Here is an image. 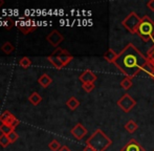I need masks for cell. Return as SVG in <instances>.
Returning <instances> with one entry per match:
<instances>
[{"mask_svg":"<svg viewBox=\"0 0 154 151\" xmlns=\"http://www.w3.org/2000/svg\"><path fill=\"white\" fill-rule=\"evenodd\" d=\"M87 132H88L87 129H86L85 127H84V125L81 124V123L75 124L70 130V133L72 134V137H75V139H77L78 141H81V140L87 134Z\"/></svg>","mask_w":154,"mask_h":151,"instance_id":"obj_9","label":"cell"},{"mask_svg":"<svg viewBox=\"0 0 154 151\" xmlns=\"http://www.w3.org/2000/svg\"><path fill=\"white\" fill-rule=\"evenodd\" d=\"M19 65L23 68H29L32 65V60L29 57H22L19 60Z\"/></svg>","mask_w":154,"mask_h":151,"instance_id":"obj_21","label":"cell"},{"mask_svg":"<svg viewBox=\"0 0 154 151\" xmlns=\"http://www.w3.org/2000/svg\"><path fill=\"white\" fill-rule=\"evenodd\" d=\"M46 40L48 41L49 44H51V46L57 48V47H59V45L63 42L64 37H63V35L59 31L54 29V31H51V33L46 36Z\"/></svg>","mask_w":154,"mask_h":151,"instance_id":"obj_8","label":"cell"},{"mask_svg":"<svg viewBox=\"0 0 154 151\" xmlns=\"http://www.w3.org/2000/svg\"><path fill=\"white\" fill-rule=\"evenodd\" d=\"M121 151H146V149L135 139H131L121 149Z\"/></svg>","mask_w":154,"mask_h":151,"instance_id":"obj_11","label":"cell"},{"mask_svg":"<svg viewBox=\"0 0 154 151\" xmlns=\"http://www.w3.org/2000/svg\"><path fill=\"white\" fill-rule=\"evenodd\" d=\"M61 147H62L61 143H60L59 141H57V140H53V141L48 144V148L51 151H59Z\"/></svg>","mask_w":154,"mask_h":151,"instance_id":"obj_23","label":"cell"},{"mask_svg":"<svg viewBox=\"0 0 154 151\" xmlns=\"http://www.w3.org/2000/svg\"><path fill=\"white\" fill-rule=\"evenodd\" d=\"M0 122H1V124L11 126L14 129L20 124V121H19L14 114L11 113V111H8V110L3 111V112L0 114Z\"/></svg>","mask_w":154,"mask_h":151,"instance_id":"obj_7","label":"cell"},{"mask_svg":"<svg viewBox=\"0 0 154 151\" xmlns=\"http://www.w3.org/2000/svg\"><path fill=\"white\" fill-rule=\"evenodd\" d=\"M66 106L68 107L70 110H75V109L80 106V101L78 100L75 97H70V98L66 101Z\"/></svg>","mask_w":154,"mask_h":151,"instance_id":"obj_14","label":"cell"},{"mask_svg":"<svg viewBox=\"0 0 154 151\" xmlns=\"http://www.w3.org/2000/svg\"><path fill=\"white\" fill-rule=\"evenodd\" d=\"M15 129L14 128H12L11 126H8V125H3V124H1L0 125V132L2 133V134H10L12 131H14Z\"/></svg>","mask_w":154,"mask_h":151,"instance_id":"obj_25","label":"cell"},{"mask_svg":"<svg viewBox=\"0 0 154 151\" xmlns=\"http://www.w3.org/2000/svg\"><path fill=\"white\" fill-rule=\"evenodd\" d=\"M83 151H94L92 149L91 147H90V146H88V145H86L85 147H84V149H83Z\"/></svg>","mask_w":154,"mask_h":151,"instance_id":"obj_31","label":"cell"},{"mask_svg":"<svg viewBox=\"0 0 154 151\" xmlns=\"http://www.w3.org/2000/svg\"><path fill=\"white\" fill-rule=\"evenodd\" d=\"M3 4H4V1H3V0H0V8H1V6L3 5Z\"/></svg>","mask_w":154,"mask_h":151,"instance_id":"obj_33","label":"cell"},{"mask_svg":"<svg viewBox=\"0 0 154 151\" xmlns=\"http://www.w3.org/2000/svg\"><path fill=\"white\" fill-rule=\"evenodd\" d=\"M111 144V139L102 129H97L86 141V145L90 146L94 151H106Z\"/></svg>","mask_w":154,"mask_h":151,"instance_id":"obj_2","label":"cell"},{"mask_svg":"<svg viewBox=\"0 0 154 151\" xmlns=\"http://www.w3.org/2000/svg\"><path fill=\"white\" fill-rule=\"evenodd\" d=\"M147 8L151 11V12H154V0H150V1L147 2Z\"/></svg>","mask_w":154,"mask_h":151,"instance_id":"obj_29","label":"cell"},{"mask_svg":"<svg viewBox=\"0 0 154 151\" xmlns=\"http://www.w3.org/2000/svg\"><path fill=\"white\" fill-rule=\"evenodd\" d=\"M150 77H151V79L154 81V68H153V70H152V72H151V75H150Z\"/></svg>","mask_w":154,"mask_h":151,"instance_id":"obj_32","label":"cell"},{"mask_svg":"<svg viewBox=\"0 0 154 151\" xmlns=\"http://www.w3.org/2000/svg\"><path fill=\"white\" fill-rule=\"evenodd\" d=\"M140 20H142V18L135 12H131L122 21V25L130 34L134 35V34H136V31H137V27L140 23Z\"/></svg>","mask_w":154,"mask_h":151,"instance_id":"obj_4","label":"cell"},{"mask_svg":"<svg viewBox=\"0 0 154 151\" xmlns=\"http://www.w3.org/2000/svg\"><path fill=\"white\" fill-rule=\"evenodd\" d=\"M118 56H119L118 53H116L112 48H109L105 54H104L103 57H104V59H105L107 62H109V63H114L116 58H118Z\"/></svg>","mask_w":154,"mask_h":151,"instance_id":"obj_12","label":"cell"},{"mask_svg":"<svg viewBox=\"0 0 154 151\" xmlns=\"http://www.w3.org/2000/svg\"><path fill=\"white\" fill-rule=\"evenodd\" d=\"M47 60H48V61L51 62L54 66H55V68H57L58 70L62 69V68L64 67V65H63L62 62L60 61V59L58 57H55V56L51 55V56H48V57H47Z\"/></svg>","mask_w":154,"mask_h":151,"instance_id":"obj_16","label":"cell"},{"mask_svg":"<svg viewBox=\"0 0 154 151\" xmlns=\"http://www.w3.org/2000/svg\"><path fill=\"white\" fill-rule=\"evenodd\" d=\"M116 105L120 107L124 112H130L136 105V101L129 94H125L120 100L116 102Z\"/></svg>","mask_w":154,"mask_h":151,"instance_id":"obj_5","label":"cell"},{"mask_svg":"<svg viewBox=\"0 0 154 151\" xmlns=\"http://www.w3.org/2000/svg\"><path fill=\"white\" fill-rule=\"evenodd\" d=\"M82 88L85 90L86 92H91L94 89V83H85L82 84Z\"/></svg>","mask_w":154,"mask_h":151,"instance_id":"obj_28","label":"cell"},{"mask_svg":"<svg viewBox=\"0 0 154 151\" xmlns=\"http://www.w3.org/2000/svg\"><path fill=\"white\" fill-rule=\"evenodd\" d=\"M38 83L42 86L43 88H46L53 83V79L49 77L47 74H43L40 78L38 79Z\"/></svg>","mask_w":154,"mask_h":151,"instance_id":"obj_13","label":"cell"},{"mask_svg":"<svg viewBox=\"0 0 154 151\" xmlns=\"http://www.w3.org/2000/svg\"><path fill=\"white\" fill-rule=\"evenodd\" d=\"M11 144L10 140H8V137L6 134H1L0 135V145L3 148H6L8 145Z\"/></svg>","mask_w":154,"mask_h":151,"instance_id":"obj_26","label":"cell"},{"mask_svg":"<svg viewBox=\"0 0 154 151\" xmlns=\"http://www.w3.org/2000/svg\"><path fill=\"white\" fill-rule=\"evenodd\" d=\"M97 77L92 70L90 69H86L79 76V80L82 82L83 84L85 83H94L97 81Z\"/></svg>","mask_w":154,"mask_h":151,"instance_id":"obj_10","label":"cell"},{"mask_svg":"<svg viewBox=\"0 0 154 151\" xmlns=\"http://www.w3.org/2000/svg\"><path fill=\"white\" fill-rule=\"evenodd\" d=\"M147 59L148 62L154 67V44L149 48V51H147Z\"/></svg>","mask_w":154,"mask_h":151,"instance_id":"obj_24","label":"cell"},{"mask_svg":"<svg viewBox=\"0 0 154 151\" xmlns=\"http://www.w3.org/2000/svg\"><path fill=\"white\" fill-rule=\"evenodd\" d=\"M51 56H55V57L59 58L60 61H61L62 64L64 65V67L66 65H68V64L73 60V56L71 55L67 49L61 48V47H57V48L51 53Z\"/></svg>","mask_w":154,"mask_h":151,"instance_id":"obj_6","label":"cell"},{"mask_svg":"<svg viewBox=\"0 0 154 151\" xmlns=\"http://www.w3.org/2000/svg\"><path fill=\"white\" fill-rule=\"evenodd\" d=\"M148 63L147 56H145L133 43H128L116 58L114 65L127 78L133 79Z\"/></svg>","mask_w":154,"mask_h":151,"instance_id":"obj_1","label":"cell"},{"mask_svg":"<svg viewBox=\"0 0 154 151\" xmlns=\"http://www.w3.org/2000/svg\"><path fill=\"white\" fill-rule=\"evenodd\" d=\"M136 35L138 36L143 41L148 42L153 40L154 38V21L149 16L142 17L140 23L136 31Z\"/></svg>","mask_w":154,"mask_h":151,"instance_id":"obj_3","label":"cell"},{"mask_svg":"<svg viewBox=\"0 0 154 151\" xmlns=\"http://www.w3.org/2000/svg\"><path fill=\"white\" fill-rule=\"evenodd\" d=\"M1 51H3L5 55H11V54L15 51V46L11 42L6 41V42H4L3 44L1 45Z\"/></svg>","mask_w":154,"mask_h":151,"instance_id":"obj_19","label":"cell"},{"mask_svg":"<svg viewBox=\"0 0 154 151\" xmlns=\"http://www.w3.org/2000/svg\"><path fill=\"white\" fill-rule=\"evenodd\" d=\"M125 129L129 133H133V132H135V131L138 129V125L136 124V123L134 122L133 120H129L125 124Z\"/></svg>","mask_w":154,"mask_h":151,"instance_id":"obj_18","label":"cell"},{"mask_svg":"<svg viewBox=\"0 0 154 151\" xmlns=\"http://www.w3.org/2000/svg\"><path fill=\"white\" fill-rule=\"evenodd\" d=\"M8 140H10L11 144H14L15 142H16L17 140L19 139V134L15 130L12 131V132H11L10 134H8Z\"/></svg>","mask_w":154,"mask_h":151,"instance_id":"obj_27","label":"cell"},{"mask_svg":"<svg viewBox=\"0 0 154 151\" xmlns=\"http://www.w3.org/2000/svg\"><path fill=\"white\" fill-rule=\"evenodd\" d=\"M17 26H18V29H20L24 35H27V34L32 33V32H35L37 29L36 25H32V24H29V23H27V24H20V25H17Z\"/></svg>","mask_w":154,"mask_h":151,"instance_id":"obj_15","label":"cell"},{"mask_svg":"<svg viewBox=\"0 0 154 151\" xmlns=\"http://www.w3.org/2000/svg\"><path fill=\"white\" fill-rule=\"evenodd\" d=\"M120 84H121V87H122L123 89H125V90L130 89V88L132 87V85H133V83H132V79L127 78V77L124 78L122 81H121Z\"/></svg>","mask_w":154,"mask_h":151,"instance_id":"obj_20","label":"cell"},{"mask_svg":"<svg viewBox=\"0 0 154 151\" xmlns=\"http://www.w3.org/2000/svg\"><path fill=\"white\" fill-rule=\"evenodd\" d=\"M3 26H4V29H5L10 31L11 29H13V27L15 26V21L13 20L11 17H5V19H4Z\"/></svg>","mask_w":154,"mask_h":151,"instance_id":"obj_22","label":"cell"},{"mask_svg":"<svg viewBox=\"0 0 154 151\" xmlns=\"http://www.w3.org/2000/svg\"><path fill=\"white\" fill-rule=\"evenodd\" d=\"M153 151H154V149H153Z\"/></svg>","mask_w":154,"mask_h":151,"instance_id":"obj_34","label":"cell"},{"mask_svg":"<svg viewBox=\"0 0 154 151\" xmlns=\"http://www.w3.org/2000/svg\"><path fill=\"white\" fill-rule=\"evenodd\" d=\"M59 151H71V150H70V148H69L68 146L62 145V147L60 148V150H59Z\"/></svg>","mask_w":154,"mask_h":151,"instance_id":"obj_30","label":"cell"},{"mask_svg":"<svg viewBox=\"0 0 154 151\" xmlns=\"http://www.w3.org/2000/svg\"><path fill=\"white\" fill-rule=\"evenodd\" d=\"M29 101L31 102L32 105H34V106H37V105L40 104L41 101H42V97H41L40 94H38V92H32L31 96L29 97Z\"/></svg>","mask_w":154,"mask_h":151,"instance_id":"obj_17","label":"cell"}]
</instances>
